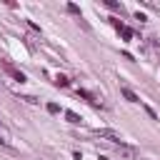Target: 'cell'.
I'll return each instance as SVG.
<instances>
[{"label":"cell","instance_id":"obj_9","mask_svg":"<svg viewBox=\"0 0 160 160\" xmlns=\"http://www.w3.org/2000/svg\"><path fill=\"white\" fill-rule=\"evenodd\" d=\"M48 112H50V115H58V112H60V105H58V102H48Z\"/></svg>","mask_w":160,"mask_h":160},{"label":"cell","instance_id":"obj_3","mask_svg":"<svg viewBox=\"0 0 160 160\" xmlns=\"http://www.w3.org/2000/svg\"><path fill=\"white\" fill-rule=\"evenodd\" d=\"M120 95H122L128 102H140V98H138V95H135V92H132L128 85H120Z\"/></svg>","mask_w":160,"mask_h":160},{"label":"cell","instance_id":"obj_1","mask_svg":"<svg viewBox=\"0 0 160 160\" xmlns=\"http://www.w3.org/2000/svg\"><path fill=\"white\" fill-rule=\"evenodd\" d=\"M100 140H108V142H112V145H120L122 142V138L115 132V130H108V128H98V130H92Z\"/></svg>","mask_w":160,"mask_h":160},{"label":"cell","instance_id":"obj_7","mask_svg":"<svg viewBox=\"0 0 160 160\" xmlns=\"http://www.w3.org/2000/svg\"><path fill=\"white\" fill-rule=\"evenodd\" d=\"M55 85H58V88H68V85H70V80H68L65 75H58V78H55Z\"/></svg>","mask_w":160,"mask_h":160},{"label":"cell","instance_id":"obj_8","mask_svg":"<svg viewBox=\"0 0 160 160\" xmlns=\"http://www.w3.org/2000/svg\"><path fill=\"white\" fill-rule=\"evenodd\" d=\"M68 12H72V15H78V18H82V15H80V8H78L75 2H68Z\"/></svg>","mask_w":160,"mask_h":160},{"label":"cell","instance_id":"obj_2","mask_svg":"<svg viewBox=\"0 0 160 160\" xmlns=\"http://www.w3.org/2000/svg\"><path fill=\"white\" fill-rule=\"evenodd\" d=\"M0 65H2V70H5V72H10V75H12V78H15L18 82H25V75H22V72H20V70H18L15 65H10L8 60H0Z\"/></svg>","mask_w":160,"mask_h":160},{"label":"cell","instance_id":"obj_11","mask_svg":"<svg viewBox=\"0 0 160 160\" xmlns=\"http://www.w3.org/2000/svg\"><path fill=\"white\" fill-rule=\"evenodd\" d=\"M145 110H148V115H150V118H152V120H158V112H155V110H152V108H145Z\"/></svg>","mask_w":160,"mask_h":160},{"label":"cell","instance_id":"obj_5","mask_svg":"<svg viewBox=\"0 0 160 160\" xmlns=\"http://www.w3.org/2000/svg\"><path fill=\"white\" fill-rule=\"evenodd\" d=\"M78 95H80V98H85L88 102H92V105H98V100H95V95H92L90 90H82V88H80V90H78Z\"/></svg>","mask_w":160,"mask_h":160},{"label":"cell","instance_id":"obj_6","mask_svg":"<svg viewBox=\"0 0 160 160\" xmlns=\"http://www.w3.org/2000/svg\"><path fill=\"white\" fill-rule=\"evenodd\" d=\"M65 118H68V122H72V125H80V115H78V112H72V110H65Z\"/></svg>","mask_w":160,"mask_h":160},{"label":"cell","instance_id":"obj_12","mask_svg":"<svg viewBox=\"0 0 160 160\" xmlns=\"http://www.w3.org/2000/svg\"><path fill=\"white\" fill-rule=\"evenodd\" d=\"M98 160H108V158H98Z\"/></svg>","mask_w":160,"mask_h":160},{"label":"cell","instance_id":"obj_4","mask_svg":"<svg viewBox=\"0 0 160 160\" xmlns=\"http://www.w3.org/2000/svg\"><path fill=\"white\" fill-rule=\"evenodd\" d=\"M105 5H108L110 10H115V12L125 15V5H122V2H115V0H105Z\"/></svg>","mask_w":160,"mask_h":160},{"label":"cell","instance_id":"obj_10","mask_svg":"<svg viewBox=\"0 0 160 160\" xmlns=\"http://www.w3.org/2000/svg\"><path fill=\"white\" fill-rule=\"evenodd\" d=\"M120 32H122V38H125V40H130V38H132V28H122Z\"/></svg>","mask_w":160,"mask_h":160}]
</instances>
